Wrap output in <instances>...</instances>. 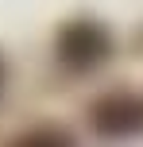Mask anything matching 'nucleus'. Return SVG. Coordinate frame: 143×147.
I'll list each match as a JSON object with an SVG mask.
<instances>
[{
	"mask_svg": "<svg viewBox=\"0 0 143 147\" xmlns=\"http://www.w3.org/2000/svg\"><path fill=\"white\" fill-rule=\"evenodd\" d=\"M108 51H112V39H108V31L101 27V23H93V20L66 23V27L58 31V43H54L58 62L70 66V70H93V66H101V62L108 58Z\"/></svg>",
	"mask_w": 143,
	"mask_h": 147,
	"instance_id": "obj_1",
	"label": "nucleus"
},
{
	"mask_svg": "<svg viewBox=\"0 0 143 147\" xmlns=\"http://www.w3.org/2000/svg\"><path fill=\"white\" fill-rule=\"evenodd\" d=\"M89 120L101 136H136L143 132V97L136 93H108L89 109Z\"/></svg>",
	"mask_w": 143,
	"mask_h": 147,
	"instance_id": "obj_2",
	"label": "nucleus"
},
{
	"mask_svg": "<svg viewBox=\"0 0 143 147\" xmlns=\"http://www.w3.org/2000/svg\"><path fill=\"white\" fill-rule=\"evenodd\" d=\"M12 147H74V140H70V132H62V128L43 124V128H31V132H23Z\"/></svg>",
	"mask_w": 143,
	"mask_h": 147,
	"instance_id": "obj_3",
	"label": "nucleus"
},
{
	"mask_svg": "<svg viewBox=\"0 0 143 147\" xmlns=\"http://www.w3.org/2000/svg\"><path fill=\"white\" fill-rule=\"evenodd\" d=\"M0 81H4V62H0Z\"/></svg>",
	"mask_w": 143,
	"mask_h": 147,
	"instance_id": "obj_4",
	"label": "nucleus"
}]
</instances>
